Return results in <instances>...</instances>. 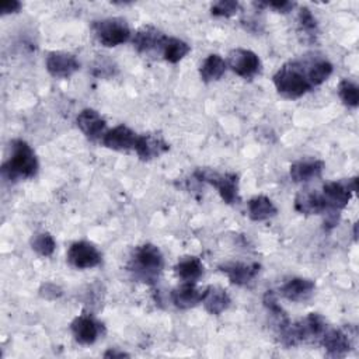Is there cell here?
<instances>
[{
    "label": "cell",
    "instance_id": "2e32d148",
    "mask_svg": "<svg viewBox=\"0 0 359 359\" xmlns=\"http://www.w3.org/2000/svg\"><path fill=\"white\" fill-rule=\"evenodd\" d=\"M259 264H244V262H227L220 265V271L224 272L229 280L234 285L243 286L250 283L259 272Z\"/></svg>",
    "mask_w": 359,
    "mask_h": 359
},
{
    "label": "cell",
    "instance_id": "7402d4cb",
    "mask_svg": "<svg viewBox=\"0 0 359 359\" xmlns=\"http://www.w3.org/2000/svg\"><path fill=\"white\" fill-rule=\"evenodd\" d=\"M297 34L302 42L314 43L318 36V25L313 13L307 7H302L297 15Z\"/></svg>",
    "mask_w": 359,
    "mask_h": 359
},
{
    "label": "cell",
    "instance_id": "8992f818",
    "mask_svg": "<svg viewBox=\"0 0 359 359\" xmlns=\"http://www.w3.org/2000/svg\"><path fill=\"white\" fill-rule=\"evenodd\" d=\"M94 34L104 46H118L130 38V29L122 18H105L94 21Z\"/></svg>",
    "mask_w": 359,
    "mask_h": 359
},
{
    "label": "cell",
    "instance_id": "3957f363",
    "mask_svg": "<svg viewBox=\"0 0 359 359\" xmlns=\"http://www.w3.org/2000/svg\"><path fill=\"white\" fill-rule=\"evenodd\" d=\"M164 266V258L154 244H143L136 248L133 255V271L144 280H154Z\"/></svg>",
    "mask_w": 359,
    "mask_h": 359
},
{
    "label": "cell",
    "instance_id": "44dd1931",
    "mask_svg": "<svg viewBox=\"0 0 359 359\" xmlns=\"http://www.w3.org/2000/svg\"><path fill=\"white\" fill-rule=\"evenodd\" d=\"M324 163L320 160H300L290 165V177L294 182H309L321 175Z\"/></svg>",
    "mask_w": 359,
    "mask_h": 359
},
{
    "label": "cell",
    "instance_id": "5bb4252c",
    "mask_svg": "<svg viewBox=\"0 0 359 359\" xmlns=\"http://www.w3.org/2000/svg\"><path fill=\"white\" fill-rule=\"evenodd\" d=\"M167 35H164L161 31L151 25L142 27L133 36L132 42L136 50L142 53H149L153 50H161L163 42Z\"/></svg>",
    "mask_w": 359,
    "mask_h": 359
},
{
    "label": "cell",
    "instance_id": "8fae6325",
    "mask_svg": "<svg viewBox=\"0 0 359 359\" xmlns=\"http://www.w3.org/2000/svg\"><path fill=\"white\" fill-rule=\"evenodd\" d=\"M76 123L79 129L86 135V137L91 140L102 139L105 133V119L93 108H86L81 112H79L76 118Z\"/></svg>",
    "mask_w": 359,
    "mask_h": 359
},
{
    "label": "cell",
    "instance_id": "52a82bcc",
    "mask_svg": "<svg viewBox=\"0 0 359 359\" xmlns=\"http://www.w3.org/2000/svg\"><path fill=\"white\" fill-rule=\"evenodd\" d=\"M229 67L243 79H252L261 70V60L258 55L250 49L236 48L229 53Z\"/></svg>",
    "mask_w": 359,
    "mask_h": 359
},
{
    "label": "cell",
    "instance_id": "d6986e66",
    "mask_svg": "<svg viewBox=\"0 0 359 359\" xmlns=\"http://www.w3.org/2000/svg\"><path fill=\"white\" fill-rule=\"evenodd\" d=\"M230 296L227 292L219 286H209L202 292V300L205 310L210 314L219 316L230 306Z\"/></svg>",
    "mask_w": 359,
    "mask_h": 359
},
{
    "label": "cell",
    "instance_id": "9a60e30c",
    "mask_svg": "<svg viewBox=\"0 0 359 359\" xmlns=\"http://www.w3.org/2000/svg\"><path fill=\"white\" fill-rule=\"evenodd\" d=\"M294 209L303 215L325 213L327 206L321 194L316 189L304 188L294 198Z\"/></svg>",
    "mask_w": 359,
    "mask_h": 359
},
{
    "label": "cell",
    "instance_id": "7a4b0ae2",
    "mask_svg": "<svg viewBox=\"0 0 359 359\" xmlns=\"http://www.w3.org/2000/svg\"><path fill=\"white\" fill-rule=\"evenodd\" d=\"M38 171V160L31 149V146L21 140L15 139L11 142V156L3 164L1 172L7 180L18 178H32Z\"/></svg>",
    "mask_w": 359,
    "mask_h": 359
},
{
    "label": "cell",
    "instance_id": "6da1fadb",
    "mask_svg": "<svg viewBox=\"0 0 359 359\" xmlns=\"http://www.w3.org/2000/svg\"><path fill=\"white\" fill-rule=\"evenodd\" d=\"M311 55H304L299 59L289 60L273 74V84L280 95L289 100L299 98L309 93L313 87L309 69Z\"/></svg>",
    "mask_w": 359,
    "mask_h": 359
},
{
    "label": "cell",
    "instance_id": "e0dca14e",
    "mask_svg": "<svg viewBox=\"0 0 359 359\" xmlns=\"http://www.w3.org/2000/svg\"><path fill=\"white\" fill-rule=\"evenodd\" d=\"M321 345L327 351L328 356L332 358H342L349 352L351 341L345 332L341 330H325L321 335Z\"/></svg>",
    "mask_w": 359,
    "mask_h": 359
},
{
    "label": "cell",
    "instance_id": "4dcf8cb0",
    "mask_svg": "<svg viewBox=\"0 0 359 359\" xmlns=\"http://www.w3.org/2000/svg\"><path fill=\"white\" fill-rule=\"evenodd\" d=\"M22 7V4L17 0H11V1H3L0 4V14L6 15V14H11V13H17L20 11V8Z\"/></svg>",
    "mask_w": 359,
    "mask_h": 359
},
{
    "label": "cell",
    "instance_id": "4316f807",
    "mask_svg": "<svg viewBox=\"0 0 359 359\" xmlns=\"http://www.w3.org/2000/svg\"><path fill=\"white\" fill-rule=\"evenodd\" d=\"M338 95L342 102L349 108H356L359 104L358 86L351 80H341L338 84Z\"/></svg>",
    "mask_w": 359,
    "mask_h": 359
},
{
    "label": "cell",
    "instance_id": "ffe728a7",
    "mask_svg": "<svg viewBox=\"0 0 359 359\" xmlns=\"http://www.w3.org/2000/svg\"><path fill=\"white\" fill-rule=\"evenodd\" d=\"M172 303L175 307L187 310L195 307L202 300V292L195 286L194 282H184L172 290Z\"/></svg>",
    "mask_w": 359,
    "mask_h": 359
},
{
    "label": "cell",
    "instance_id": "4fadbf2b",
    "mask_svg": "<svg viewBox=\"0 0 359 359\" xmlns=\"http://www.w3.org/2000/svg\"><path fill=\"white\" fill-rule=\"evenodd\" d=\"M139 158L142 160H151L168 150V143L158 135L154 133H144L137 135L136 144L133 147Z\"/></svg>",
    "mask_w": 359,
    "mask_h": 359
},
{
    "label": "cell",
    "instance_id": "7c38bea8",
    "mask_svg": "<svg viewBox=\"0 0 359 359\" xmlns=\"http://www.w3.org/2000/svg\"><path fill=\"white\" fill-rule=\"evenodd\" d=\"M74 339L79 344H94L101 332V324L91 316H79L70 324Z\"/></svg>",
    "mask_w": 359,
    "mask_h": 359
},
{
    "label": "cell",
    "instance_id": "ba28073f",
    "mask_svg": "<svg viewBox=\"0 0 359 359\" xmlns=\"http://www.w3.org/2000/svg\"><path fill=\"white\" fill-rule=\"evenodd\" d=\"M67 261L77 269H88L101 264V254L88 241H76L67 250Z\"/></svg>",
    "mask_w": 359,
    "mask_h": 359
},
{
    "label": "cell",
    "instance_id": "484cf974",
    "mask_svg": "<svg viewBox=\"0 0 359 359\" xmlns=\"http://www.w3.org/2000/svg\"><path fill=\"white\" fill-rule=\"evenodd\" d=\"M189 50L191 48L185 41L174 36H165L160 52L167 62L178 63L181 59H184L188 55Z\"/></svg>",
    "mask_w": 359,
    "mask_h": 359
},
{
    "label": "cell",
    "instance_id": "cb8c5ba5",
    "mask_svg": "<svg viewBox=\"0 0 359 359\" xmlns=\"http://www.w3.org/2000/svg\"><path fill=\"white\" fill-rule=\"evenodd\" d=\"M226 67H227V63H226V60H224L220 55H217V53H210V55L203 60V63H202L201 67H199L201 79H202L205 83L216 81V80H219V79L224 74Z\"/></svg>",
    "mask_w": 359,
    "mask_h": 359
},
{
    "label": "cell",
    "instance_id": "30bf717a",
    "mask_svg": "<svg viewBox=\"0 0 359 359\" xmlns=\"http://www.w3.org/2000/svg\"><path fill=\"white\" fill-rule=\"evenodd\" d=\"M137 140V133H135L126 125H118L109 130H107L101 139L102 144L112 150H129L133 149Z\"/></svg>",
    "mask_w": 359,
    "mask_h": 359
},
{
    "label": "cell",
    "instance_id": "5b68a950",
    "mask_svg": "<svg viewBox=\"0 0 359 359\" xmlns=\"http://www.w3.org/2000/svg\"><path fill=\"white\" fill-rule=\"evenodd\" d=\"M358 178L353 177L346 181H332L323 187V198L328 213H339L349 202L352 194L356 191Z\"/></svg>",
    "mask_w": 359,
    "mask_h": 359
},
{
    "label": "cell",
    "instance_id": "603a6c76",
    "mask_svg": "<svg viewBox=\"0 0 359 359\" xmlns=\"http://www.w3.org/2000/svg\"><path fill=\"white\" fill-rule=\"evenodd\" d=\"M278 213L273 202L264 195L254 196L248 201V216L254 222H264L273 217Z\"/></svg>",
    "mask_w": 359,
    "mask_h": 359
},
{
    "label": "cell",
    "instance_id": "83f0119b",
    "mask_svg": "<svg viewBox=\"0 0 359 359\" xmlns=\"http://www.w3.org/2000/svg\"><path fill=\"white\" fill-rule=\"evenodd\" d=\"M31 247L39 255L50 257L53 254V251H55L56 243H55V238L49 233H39V234H35L32 237Z\"/></svg>",
    "mask_w": 359,
    "mask_h": 359
},
{
    "label": "cell",
    "instance_id": "f1b7e54d",
    "mask_svg": "<svg viewBox=\"0 0 359 359\" xmlns=\"http://www.w3.org/2000/svg\"><path fill=\"white\" fill-rule=\"evenodd\" d=\"M240 4L234 0H220L210 7V13L215 17H231L238 11Z\"/></svg>",
    "mask_w": 359,
    "mask_h": 359
},
{
    "label": "cell",
    "instance_id": "f546056e",
    "mask_svg": "<svg viewBox=\"0 0 359 359\" xmlns=\"http://www.w3.org/2000/svg\"><path fill=\"white\" fill-rule=\"evenodd\" d=\"M257 7H271V8H275L276 11L279 13H289L293 10V7L296 6L293 1H286V0H282V1H266V3H255Z\"/></svg>",
    "mask_w": 359,
    "mask_h": 359
},
{
    "label": "cell",
    "instance_id": "9c48e42d",
    "mask_svg": "<svg viewBox=\"0 0 359 359\" xmlns=\"http://www.w3.org/2000/svg\"><path fill=\"white\" fill-rule=\"evenodd\" d=\"M80 69L74 55L67 52H50L46 57V70L56 79H67Z\"/></svg>",
    "mask_w": 359,
    "mask_h": 359
},
{
    "label": "cell",
    "instance_id": "d4e9b609",
    "mask_svg": "<svg viewBox=\"0 0 359 359\" xmlns=\"http://www.w3.org/2000/svg\"><path fill=\"white\" fill-rule=\"evenodd\" d=\"M174 272L184 282H196L203 273V265L196 257H184L174 266Z\"/></svg>",
    "mask_w": 359,
    "mask_h": 359
},
{
    "label": "cell",
    "instance_id": "ac0fdd59",
    "mask_svg": "<svg viewBox=\"0 0 359 359\" xmlns=\"http://www.w3.org/2000/svg\"><path fill=\"white\" fill-rule=\"evenodd\" d=\"M316 289L313 280L306 278H292L280 286V294L292 302H302L309 299Z\"/></svg>",
    "mask_w": 359,
    "mask_h": 359
},
{
    "label": "cell",
    "instance_id": "277c9868",
    "mask_svg": "<svg viewBox=\"0 0 359 359\" xmlns=\"http://www.w3.org/2000/svg\"><path fill=\"white\" fill-rule=\"evenodd\" d=\"M195 178L202 181V182H208L210 185H213L220 198L229 203H237L238 202V177L234 172H217L209 168H199L195 171Z\"/></svg>",
    "mask_w": 359,
    "mask_h": 359
},
{
    "label": "cell",
    "instance_id": "1f68e13d",
    "mask_svg": "<svg viewBox=\"0 0 359 359\" xmlns=\"http://www.w3.org/2000/svg\"><path fill=\"white\" fill-rule=\"evenodd\" d=\"M105 358H123V356H129L128 353L122 352V351H115V349H109L104 353Z\"/></svg>",
    "mask_w": 359,
    "mask_h": 359
}]
</instances>
